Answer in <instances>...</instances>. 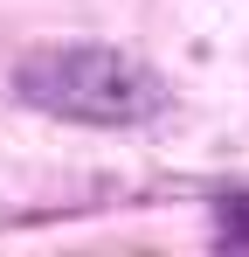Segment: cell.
<instances>
[{
	"label": "cell",
	"mask_w": 249,
	"mask_h": 257,
	"mask_svg": "<svg viewBox=\"0 0 249 257\" xmlns=\"http://www.w3.org/2000/svg\"><path fill=\"white\" fill-rule=\"evenodd\" d=\"M21 104H35L48 118H70V125H138L166 104L160 70H146L138 56L104 42H62V49H35L21 70H14Z\"/></svg>",
	"instance_id": "1"
}]
</instances>
